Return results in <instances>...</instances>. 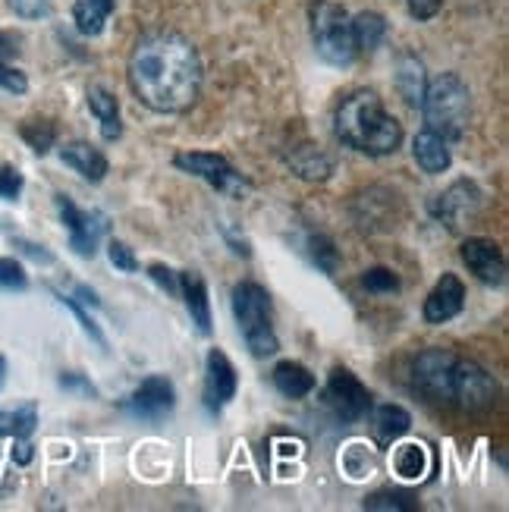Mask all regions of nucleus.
<instances>
[{
	"instance_id": "f257e3e1",
	"label": "nucleus",
	"mask_w": 509,
	"mask_h": 512,
	"mask_svg": "<svg viewBox=\"0 0 509 512\" xmlns=\"http://www.w3.org/2000/svg\"><path fill=\"white\" fill-rule=\"evenodd\" d=\"M126 79L139 104L154 114H186L202 92V57L186 35L154 29L132 48Z\"/></svg>"
},
{
	"instance_id": "f03ea898",
	"label": "nucleus",
	"mask_w": 509,
	"mask_h": 512,
	"mask_svg": "<svg viewBox=\"0 0 509 512\" xmlns=\"http://www.w3.org/2000/svg\"><path fill=\"white\" fill-rule=\"evenodd\" d=\"M337 139L368 158H387L403 142V126L387 114L374 92H352L337 110Z\"/></svg>"
},
{
	"instance_id": "7ed1b4c3",
	"label": "nucleus",
	"mask_w": 509,
	"mask_h": 512,
	"mask_svg": "<svg viewBox=\"0 0 509 512\" xmlns=\"http://www.w3.org/2000/svg\"><path fill=\"white\" fill-rule=\"evenodd\" d=\"M418 110H422V117H425V129L444 136L447 142H456L466 136L469 120H472L469 85L456 73H440L437 79L428 82L422 107Z\"/></svg>"
},
{
	"instance_id": "20e7f679",
	"label": "nucleus",
	"mask_w": 509,
	"mask_h": 512,
	"mask_svg": "<svg viewBox=\"0 0 509 512\" xmlns=\"http://www.w3.org/2000/svg\"><path fill=\"white\" fill-rule=\"evenodd\" d=\"M233 315L239 321L246 346L252 349L255 359H268L280 349V340L274 333V308L271 296L261 283H236L233 286Z\"/></svg>"
},
{
	"instance_id": "39448f33",
	"label": "nucleus",
	"mask_w": 509,
	"mask_h": 512,
	"mask_svg": "<svg viewBox=\"0 0 509 512\" xmlns=\"http://www.w3.org/2000/svg\"><path fill=\"white\" fill-rule=\"evenodd\" d=\"M308 19H312V41L315 51L330 66H349L359 57L356 38H352V16L346 7L334 4V0H315L308 7Z\"/></svg>"
},
{
	"instance_id": "423d86ee",
	"label": "nucleus",
	"mask_w": 509,
	"mask_h": 512,
	"mask_svg": "<svg viewBox=\"0 0 509 512\" xmlns=\"http://www.w3.org/2000/svg\"><path fill=\"white\" fill-rule=\"evenodd\" d=\"M173 167L189 173V176H198V180H205L211 189L224 192V195H233V198H242L252 189V183L224 158V154L183 151V154H176V158H173Z\"/></svg>"
},
{
	"instance_id": "0eeeda50",
	"label": "nucleus",
	"mask_w": 509,
	"mask_h": 512,
	"mask_svg": "<svg viewBox=\"0 0 509 512\" xmlns=\"http://www.w3.org/2000/svg\"><path fill=\"white\" fill-rule=\"evenodd\" d=\"M497 403V381L478 362L456 355L453 381H450V406L466 412H484Z\"/></svg>"
},
{
	"instance_id": "6e6552de",
	"label": "nucleus",
	"mask_w": 509,
	"mask_h": 512,
	"mask_svg": "<svg viewBox=\"0 0 509 512\" xmlns=\"http://www.w3.org/2000/svg\"><path fill=\"white\" fill-rule=\"evenodd\" d=\"M321 403L340 421H359L371 409V393L349 368H334L324 384Z\"/></svg>"
},
{
	"instance_id": "1a4fd4ad",
	"label": "nucleus",
	"mask_w": 509,
	"mask_h": 512,
	"mask_svg": "<svg viewBox=\"0 0 509 512\" xmlns=\"http://www.w3.org/2000/svg\"><path fill=\"white\" fill-rule=\"evenodd\" d=\"M453 365H456V352L450 349H425L412 365L415 387L428 396L431 403L450 406V381H453Z\"/></svg>"
},
{
	"instance_id": "9d476101",
	"label": "nucleus",
	"mask_w": 509,
	"mask_h": 512,
	"mask_svg": "<svg viewBox=\"0 0 509 512\" xmlns=\"http://www.w3.org/2000/svg\"><path fill=\"white\" fill-rule=\"evenodd\" d=\"M57 211H60V220L66 224V230H70L73 252L82 255V258H95L98 242L107 233V217L101 211L76 208L73 198H66V195H57Z\"/></svg>"
},
{
	"instance_id": "9b49d317",
	"label": "nucleus",
	"mask_w": 509,
	"mask_h": 512,
	"mask_svg": "<svg viewBox=\"0 0 509 512\" xmlns=\"http://www.w3.org/2000/svg\"><path fill=\"white\" fill-rule=\"evenodd\" d=\"M236 390H239V377L233 362L220 349H211L205 359V393H202L205 409L211 415H220L233 403Z\"/></svg>"
},
{
	"instance_id": "f8f14e48",
	"label": "nucleus",
	"mask_w": 509,
	"mask_h": 512,
	"mask_svg": "<svg viewBox=\"0 0 509 512\" xmlns=\"http://www.w3.org/2000/svg\"><path fill=\"white\" fill-rule=\"evenodd\" d=\"M173 406H176V390L164 374L145 377L126 399V409L142 421H161L173 412Z\"/></svg>"
},
{
	"instance_id": "ddd939ff",
	"label": "nucleus",
	"mask_w": 509,
	"mask_h": 512,
	"mask_svg": "<svg viewBox=\"0 0 509 512\" xmlns=\"http://www.w3.org/2000/svg\"><path fill=\"white\" fill-rule=\"evenodd\" d=\"M478 208H481V192L469 180H456L444 195H437V202L431 205L434 217L444 220L450 230H456L459 224H466L469 217H475Z\"/></svg>"
},
{
	"instance_id": "4468645a",
	"label": "nucleus",
	"mask_w": 509,
	"mask_h": 512,
	"mask_svg": "<svg viewBox=\"0 0 509 512\" xmlns=\"http://www.w3.org/2000/svg\"><path fill=\"white\" fill-rule=\"evenodd\" d=\"M462 261L484 286L506 283V258L497 242L491 239H466L462 242Z\"/></svg>"
},
{
	"instance_id": "2eb2a0df",
	"label": "nucleus",
	"mask_w": 509,
	"mask_h": 512,
	"mask_svg": "<svg viewBox=\"0 0 509 512\" xmlns=\"http://www.w3.org/2000/svg\"><path fill=\"white\" fill-rule=\"evenodd\" d=\"M462 308H466V286H462V280L456 274H444L437 280V286L428 293L422 318H425V324L437 327V324L453 321Z\"/></svg>"
},
{
	"instance_id": "dca6fc26",
	"label": "nucleus",
	"mask_w": 509,
	"mask_h": 512,
	"mask_svg": "<svg viewBox=\"0 0 509 512\" xmlns=\"http://www.w3.org/2000/svg\"><path fill=\"white\" fill-rule=\"evenodd\" d=\"M180 296L186 302V311L192 324L198 327L202 337L211 333V299H208V286H205V277L198 271H183L180 274Z\"/></svg>"
},
{
	"instance_id": "f3484780",
	"label": "nucleus",
	"mask_w": 509,
	"mask_h": 512,
	"mask_svg": "<svg viewBox=\"0 0 509 512\" xmlns=\"http://www.w3.org/2000/svg\"><path fill=\"white\" fill-rule=\"evenodd\" d=\"M412 158H415V164L422 167L425 173L437 176V173L450 170L453 151H450V142L444 136H437V132H431V129H422L412 139Z\"/></svg>"
},
{
	"instance_id": "a211bd4d",
	"label": "nucleus",
	"mask_w": 509,
	"mask_h": 512,
	"mask_svg": "<svg viewBox=\"0 0 509 512\" xmlns=\"http://www.w3.org/2000/svg\"><path fill=\"white\" fill-rule=\"evenodd\" d=\"M60 161L70 170H76L88 183H101L107 176V170H110L104 154L95 145H88V142H66L60 148Z\"/></svg>"
},
{
	"instance_id": "6ab92c4d",
	"label": "nucleus",
	"mask_w": 509,
	"mask_h": 512,
	"mask_svg": "<svg viewBox=\"0 0 509 512\" xmlns=\"http://www.w3.org/2000/svg\"><path fill=\"white\" fill-rule=\"evenodd\" d=\"M393 205L396 195L390 189L374 186L356 198V220L365 230H387L393 224Z\"/></svg>"
},
{
	"instance_id": "aec40b11",
	"label": "nucleus",
	"mask_w": 509,
	"mask_h": 512,
	"mask_svg": "<svg viewBox=\"0 0 509 512\" xmlns=\"http://www.w3.org/2000/svg\"><path fill=\"white\" fill-rule=\"evenodd\" d=\"M286 167H290L299 180H308V183H324L330 180V173H334V161H330L318 145L293 148L286 154Z\"/></svg>"
},
{
	"instance_id": "412c9836",
	"label": "nucleus",
	"mask_w": 509,
	"mask_h": 512,
	"mask_svg": "<svg viewBox=\"0 0 509 512\" xmlns=\"http://www.w3.org/2000/svg\"><path fill=\"white\" fill-rule=\"evenodd\" d=\"M85 101H88V110H92V114L98 117V123H101L104 142H117L123 136V120H120L117 98L110 95L104 85H92V88H88Z\"/></svg>"
},
{
	"instance_id": "4be33fe9",
	"label": "nucleus",
	"mask_w": 509,
	"mask_h": 512,
	"mask_svg": "<svg viewBox=\"0 0 509 512\" xmlns=\"http://www.w3.org/2000/svg\"><path fill=\"white\" fill-rule=\"evenodd\" d=\"M409 428H412V415L403 406L387 403V406H378L371 415V431H374V437H378L381 447H390V443L406 437Z\"/></svg>"
},
{
	"instance_id": "5701e85b",
	"label": "nucleus",
	"mask_w": 509,
	"mask_h": 512,
	"mask_svg": "<svg viewBox=\"0 0 509 512\" xmlns=\"http://www.w3.org/2000/svg\"><path fill=\"white\" fill-rule=\"evenodd\" d=\"M425 88H428V76H425V66L418 57L406 54L396 63V92L406 98L409 107H422V98H425Z\"/></svg>"
},
{
	"instance_id": "b1692460",
	"label": "nucleus",
	"mask_w": 509,
	"mask_h": 512,
	"mask_svg": "<svg viewBox=\"0 0 509 512\" xmlns=\"http://www.w3.org/2000/svg\"><path fill=\"white\" fill-rule=\"evenodd\" d=\"M271 381L283 396H290V399H302L315 390V374L299 362H277L271 371Z\"/></svg>"
},
{
	"instance_id": "393cba45",
	"label": "nucleus",
	"mask_w": 509,
	"mask_h": 512,
	"mask_svg": "<svg viewBox=\"0 0 509 512\" xmlns=\"http://www.w3.org/2000/svg\"><path fill=\"white\" fill-rule=\"evenodd\" d=\"M117 10V0H76L73 4V22L85 38H95L104 32L110 13Z\"/></svg>"
},
{
	"instance_id": "a878e982",
	"label": "nucleus",
	"mask_w": 509,
	"mask_h": 512,
	"mask_svg": "<svg viewBox=\"0 0 509 512\" xmlns=\"http://www.w3.org/2000/svg\"><path fill=\"white\" fill-rule=\"evenodd\" d=\"M428 465H431V453L425 443H400V447L393 450V472L403 481L425 478Z\"/></svg>"
},
{
	"instance_id": "bb28decb",
	"label": "nucleus",
	"mask_w": 509,
	"mask_h": 512,
	"mask_svg": "<svg viewBox=\"0 0 509 512\" xmlns=\"http://www.w3.org/2000/svg\"><path fill=\"white\" fill-rule=\"evenodd\" d=\"M387 35V19L374 10H365L352 19V38H356V51L359 54H371L381 48V41Z\"/></svg>"
},
{
	"instance_id": "cd10ccee",
	"label": "nucleus",
	"mask_w": 509,
	"mask_h": 512,
	"mask_svg": "<svg viewBox=\"0 0 509 512\" xmlns=\"http://www.w3.org/2000/svg\"><path fill=\"white\" fill-rule=\"evenodd\" d=\"M38 425V406L22 403L16 409H0V437H29Z\"/></svg>"
},
{
	"instance_id": "c85d7f7f",
	"label": "nucleus",
	"mask_w": 509,
	"mask_h": 512,
	"mask_svg": "<svg viewBox=\"0 0 509 512\" xmlns=\"http://www.w3.org/2000/svg\"><path fill=\"white\" fill-rule=\"evenodd\" d=\"M19 132H22V139L29 142V148L35 154H48L54 148V142H57V129L48 120H26L19 126Z\"/></svg>"
},
{
	"instance_id": "c756f323",
	"label": "nucleus",
	"mask_w": 509,
	"mask_h": 512,
	"mask_svg": "<svg viewBox=\"0 0 509 512\" xmlns=\"http://www.w3.org/2000/svg\"><path fill=\"white\" fill-rule=\"evenodd\" d=\"M374 456L362 447V443H349V447L343 450V472L352 478V481H359V478H365V475H371L374 472Z\"/></svg>"
},
{
	"instance_id": "7c9ffc66",
	"label": "nucleus",
	"mask_w": 509,
	"mask_h": 512,
	"mask_svg": "<svg viewBox=\"0 0 509 512\" xmlns=\"http://www.w3.org/2000/svg\"><path fill=\"white\" fill-rule=\"evenodd\" d=\"M308 255H312V261L321 267L324 274H337V267H340V252L337 246L330 242L327 236H308Z\"/></svg>"
},
{
	"instance_id": "2f4dec72",
	"label": "nucleus",
	"mask_w": 509,
	"mask_h": 512,
	"mask_svg": "<svg viewBox=\"0 0 509 512\" xmlns=\"http://www.w3.org/2000/svg\"><path fill=\"white\" fill-rule=\"evenodd\" d=\"M365 509H374V512H412L415 509V500L403 491H378L365 500Z\"/></svg>"
},
{
	"instance_id": "473e14b6",
	"label": "nucleus",
	"mask_w": 509,
	"mask_h": 512,
	"mask_svg": "<svg viewBox=\"0 0 509 512\" xmlns=\"http://www.w3.org/2000/svg\"><path fill=\"white\" fill-rule=\"evenodd\" d=\"M29 286V274L16 258H0V289L4 293H22Z\"/></svg>"
},
{
	"instance_id": "72a5a7b5",
	"label": "nucleus",
	"mask_w": 509,
	"mask_h": 512,
	"mask_svg": "<svg viewBox=\"0 0 509 512\" xmlns=\"http://www.w3.org/2000/svg\"><path fill=\"white\" fill-rule=\"evenodd\" d=\"M362 286L368 293L387 296V293H396V289H400V277H396L390 267H371V271L362 274Z\"/></svg>"
},
{
	"instance_id": "f704fd0d",
	"label": "nucleus",
	"mask_w": 509,
	"mask_h": 512,
	"mask_svg": "<svg viewBox=\"0 0 509 512\" xmlns=\"http://www.w3.org/2000/svg\"><path fill=\"white\" fill-rule=\"evenodd\" d=\"M57 299H60V305H66V308H70L73 311V315L79 318V324H82V330L88 333V337H92L101 349H107V340H104V333H101V327L92 321V315H88V311L79 305V299H73V296H66V293H54Z\"/></svg>"
},
{
	"instance_id": "c9c22d12",
	"label": "nucleus",
	"mask_w": 509,
	"mask_h": 512,
	"mask_svg": "<svg viewBox=\"0 0 509 512\" xmlns=\"http://www.w3.org/2000/svg\"><path fill=\"white\" fill-rule=\"evenodd\" d=\"M107 258H110V264L117 267V271H123V274H136L139 271V258H136V252H132L126 242H120V239H114L107 246Z\"/></svg>"
},
{
	"instance_id": "e433bc0d",
	"label": "nucleus",
	"mask_w": 509,
	"mask_h": 512,
	"mask_svg": "<svg viewBox=\"0 0 509 512\" xmlns=\"http://www.w3.org/2000/svg\"><path fill=\"white\" fill-rule=\"evenodd\" d=\"M0 88L10 95H26L29 92V79L26 73H19L16 66H10L4 57H0Z\"/></svg>"
},
{
	"instance_id": "4c0bfd02",
	"label": "nucleus",
	"mask_w": 509,
	"mask_h": 512,
	"mask_svg": "<svg viewBox=\"0 0 509 512\" xmlns=\"http://www.w3.org/2000/svg\"><path fill=\"white\" fill-rule=\"evenodd\" d=\"M148 277L158 283L167 296H180V274L170 271L167 264H148Z\"/></svg>"
},
{
	"instance_id": "58836bf2",
	"label": "nucleus",
	"mask_w": 509,
	"mask_h": 512,
	"mask_svg": "<svg viewBox=\"0 0 509 512\" xmlns=\"http://www.w3.org/2000/svg\"><path fill=\"white\" fill-rule=\"evenodd\" d=\"M7 7L19 19H44L51 13V0H7Z\"/></svg>"
},
{
	"instance_id": "ea45409f",
	"label": "nucleus",
	"mask_w": 509,
	"mask_h": 512,
	"mask_svg": "<svg viewBox=\"0 0 509 512\" xmlns=\"http://www.w3.org/2000/svg\"><path fill=\"white\" fill-rule=\"evenodd\" d=\"M22 192V173L16 167H0V198L16 202Z\"/></svg>"
},
{
	"instance_id": "a19ab883",
	"label": "nucleus",
	"mask_w": 509,
	"mask_h": 512,
	"mask_svg": "<svg viewBox=\"0 0 509 512\" xmlns=\"http://www.w3.org/2000/svg\"><path fill=\"white\" fill-rule=\"evenodd\" d=\"M406 10H409L412 19L428 22V19H434L440 10H444V0H406Z\"/></svg>"
},
{
	"instance_id": "79ce46f5",
	"label": "nucleus",
	"mask_w": 509,
	"mask_h": 512,
	"mask_svg": "<svg viewBox=\"0 0 509 512\" xmlns=\"http://www.w3.org/2000/svg\"><path fill=\"white\" fill-rule=\"evenodd\" d=\"M60 387H63V390H76V393H85V396H98V390H95L92 384H88L82 374H73V371L60 377Z\"/></svg>"
},
{
	"instance_id": "37998d69",
	"label": "nucleus",
	"mask_w": 509,
	"mask_h": 512,
	"mask_svg": "<svg viewBox=\"0 0 509 512\" xmlns=\"http://www.w3.org/2000/svg\"><path fill=\"white\" fill-rule=\"evenodd\" d=\"M32 456H35L32 443H29L26 437H16V447H13V462H16V465H29V462H32Z\"/></svg>"
},
{
	"instance_id": "c03bdc74",
	"label": "nucleus",
	"mask_w": 509,
	"mask_h": 512,
	"mask_svg": "<svg viewBox=\"0 0 509 512\" xmlns=\"http://www.w3.org/2000/svg\"><path fill=\"white\" fill-rule=\"evenodd\" d=\"M76 296H82V302H85V305H101V302H98V296H95L88 286H76Z\"/></svg>"
},
{
	"instance_id": "a18cd8bd",
	"label": "nucleus",
	"mask_w": 509,
	"mask_h": 512,
	"mask_svg": "<svg viewBox=\"0 0 509 512\" xmlns=\"http://www.w3.org/2000/svg\"><path fill=\"white\" fill-rule=\"evenodd\" d=\"M4 384H7V359L0 355V390H4Z\"/></svg>"
}]
</instances>
